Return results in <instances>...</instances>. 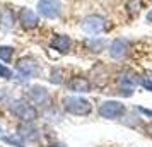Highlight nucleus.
Returning <instances> with one entry per match:
<instances>
[{"label": "nucleus", "instance_id": "obj_1", "mask_svg": "<svg viewBox=\"0 0 152 147\" xmlns=\"http://www.w3.org/2000/svg\"><path fill=\"white\" fill-rule=\"evenodd\" d=\"M62 106L65 110V113L75 115V116H87L92 111L91 101L80 98V96H67V98H63Z\"/></svg>", "mask_w": 152, "mask_h": 147}, {"label": "nucleus", "instance_id": "obj_2", "mask_svg": "<svg viewBox=\"0 0 152 147\" xmlns=\"http://www.w3.org/2000/svg\"><path fill=\"white\" fill-rule=\"evenodd\" d=\"M10 110H12V113H14L17 118H21L22 121H26V123L34 121V120L38 118L36 108L31 105L29 101H26V99H15V101H12V103H10Z\"/></svg>", "mask_w": 152, "mask_h": 147}, {"label": "nucleus", "instance_id": "obj_3", "mask_svg": "<svg viewBox=\"0 0 152 147\" xmlns=\"http://www.w3.org/2000/svg\"><path fill=\"white\" fill-rule=\"evenodd\" d=\"M36 12L45 19H60L62 17V2L60 0H38Z\"/></svg>", "mask_w": 152, "mask_h": 147}, {"label": "nucleus", "instance_id": "obj_4", "mask_svg": "<svg viewBox=\"0 0 152 147\" xmlns=\"http://www.w3.org/2000/svg\"><path fill=\"white\" fill-rule=\"evenodd\" d=\"M84 33H87L91 36H97L106 31V19L99 14H91L86 15L82 19V24H80Z\"/></svg>", "mask_w": 152, "mask_h": 147}, {"label": "nucleus", "instance_id": "obj_5", "mask_svg": "<svg viewBox=\"0 0 152 147\" xmlns=\"http://www.w3.org/2000/svg\"><path fill=\"white\" fill-rule=\"evenodd\" d=\"M17 24L26 31H33L39 26V15L29 7H21L17 10Z\"/></svg>", "mask_w": 152, "mask_h": 147}, {"label": "nucleus", "instance_id": "obj_6", "mask_svg": "<svg viewBox=\"0 0 152 147\" xmlns=\"http://www.w3.org/2000/svg\"><path fill=\"white\" fill-rule=\"evenodd\" d=\"M125 113H126V108L120 101H104L99 106V116H103L106 120H116L120 116H123Z\"/></svg>", "mask_w": 152, "mask_h": 147}, {"label": "nucleus", "instance_id": "obj_7", "mask_svg": "<svg viewBox=\"0 0 152 147\" xmlns=\"http://www.w3.org/2000/svg\"><path fill=\"white\" fill-rule=\"evenodd\" d=\"M15 70L22 79H34L39 75V65L33 58H21L15 65Z\"/></svg>", "mask_w": 152, "mask_h": 147}, {"label": "nucleus", "instance_id": "obj_8", "mask_svg": "<svg viewBox=\"0 0 152 147\" xmlns=\"http://www.w3.org/2000/svg\"><path fill=\"white\" fill-rule=\"evenodd\" d=\"M29 99L34 105H39V106H50V103H51V96H50L48 89L43 87V86L29 87Z\"/></svg>", "mask_w": 152, "mask_h": 147}, {"label": "nucleus", "instance_id": "obj_9", "mask_svg": "<svg viewBox=\"0 0 152 147\" xmlns=\"http://www.w3.org/2000/svg\"><path fill=\"white\" fill-rule=\"evenodd\" d=\"M72 39H70V36L67 34H55L51 38V41H50V46L58 51V53H62V55H67L70 53V50H72Z\"/></svg>", "mask_w": 152, "mask_h": 147}, {"label": "nucleus", "instance_id": "obj_10", "mask_svg": "<svg viewBox=\"0 0 152 147\" xmlns=\"http://www.w3.org/2000/svg\"><path fill=\"white\" fill-rule=\"evenodd\" d=\"M15 21H17V15L14 9L10 5H2L0 7V28L4 31H9L15 26Z\"/></svg>", "mask_w": 152, "mask_h": 147}, {"label": "nucleus", "instance_id": "obj_11", "mask_svg": "<svg viewBox=\"0 0 152 147\" xmlns=\"http://www.w3.org/2000/svg\"><path fill=\"white\" fill-rule=\"evenodd\" d=\"M128 41L123 39V38H116V39H113L110 45V56L111 58H115V60H121L125 56L128 55Z\"/></svg>", "mask_w": 152, "mask_h": 147}, {"label": "nucleus", "instance_id": "obj_12", "mask_svg": "<svg viewBox=\"0 0 152 147\" xmlns=\"http://www.w3.org/2000/svg\"><path fill=\"white\" fill-rule=\"evenodd\" d=\"M69 91L72 92H89L91 91V82L87 77H82V75H75L69 80Z\"/></svg>", "mask_w": 152, "mask_h": 147}, {"label": "nucleus", "instance_id": "obj_13", "mask_svg": "<svg viewBox=\"0 0 152 147\" xmlns=\"http://www.w3.org/2000/svg\"><path fill=\"white\" fill-rule=\"evenodd\" d=\"M137 77L138 75L133 74L132 70H121V72L118 74L116 80H118V86H120V87H123V89H133V87L138 84Z\"/></svg>", "mask_w": 152, "mask_h": 147}, {"label": "nucleus", "instance_id": "obj_14", "mask_svg": "<svg viewBox=\"0 0 152 147\" xmlns=\"http://www.w3.org/2000/svg\"><path fill=\"white\" fill-rule=\"evenodd\" d=\"M104 45H106V41L104 39H97L96 36H92V38H89V39H86V46L91 50V51H103V48H104Z\"/></svg>", "mask_w": 152, "mask_h": 147}, {"label": "nucleus", "instance_id": "obj_15", "mask_svg": "<svg viewBox=\"0 0 152 147\" xmlns=\"http://www.w3.org/2000/svg\"><path fill=\"white\" fill-rule=\"evenodd\" d=\"M14 51H15L14 46L2 45V46H0V60L5 62V63H10L12 62V56H14Z\"/></svg>", "mask_w": 152, "mask_h": 147}, {"label": "nucleus", "instance_id": "obj_16", "mask_svg": "<svg viewBox=\"0 0 152 147\" xmlns=\"http://www.w3.org/2000/svg\"><path fill=\"white\" fill-rule=\"evenodd\" d=\"M2 140L5 144H10V146H14V147H26L24 142H22V139L17 137V135H2Z\"/></svg>", "mask_w": 152, "mask_h": 147}, {"label": "nucleus", "instance_id": "obj_17", "mask_svg": "<svg viewBox=\"0 0 152 147\" xmlns=\"http://www.w3.org/2000/svg\"><path fill=\"white\" fill-rule=\"evenodd\" d=\"M21 137H26V139L29 140H36L39 135H38V132H36V128H33V127H28V125H22L21 128Z\"/></svg>", "mask_w": 152, "mask_h": 147}, {"label": "nucleus", "instance_id": "obj_18", "mask_svg": "<svg viewBox=\"0 0 152 147\" xmlns=\"http://www.w3.org/2000/svg\"><path fill=\"white\" fill-rule=\"evenodd\" d=\"M50 82L51 84H62L63 82V72L60 69H53L50 74Z\"/></svg>", "mask_w": 152, "mask_h": 147}, {"label": "nucleus", "instance_id": "obj_19", "mask_svg": "<svg viewBox=\"0 0 152 147\" xmlns=\"http://www.w3.org/2000/svg\"><path fill=\"white\" fill-rule=\"evenodd\" d=\"M137 82H138V86H142L144 89L152 91V77H151V75H138Z\"/></svg>", "mask_w": 152, "mask_h": 147}, {"label": "nucleus", "instance_id": "obj_20", "mask_svg": "<svg viewBox=\"0 0 152 147\" xmlns=\"http://www.w3.org/2000/svg\"><path fill=\"white\" fill-rule=\"evenodd\" d=\"M0 77L5 79V80H10V79L14 77V72L9 69L7 65H4V63H0Z\"/></svg>", "mask_w": 152, "mask_h": 147}, {"label": "nucleus", "instance_id": "obj_21", "mask_svg": "<svg viewBox=\"0 0 152 147\" xmlns=\"http://www.w3.org/2000/svg\"><path fill=\"white\" fill-rule=\"evenodd\" d=\"M138 113H142V115H145V116H149V118H152V110H147V108H142V106H137L135 108Z\"/></svg>", "mask_w": 152, "mask_h": 147}, {"label": "nucleus", "instance_id": "obj_22", "mask_svg": "<svg viewBox=\"0 0 152 147\" xmlns=\"http://www.w3.org/2000/svg\"><path fill=\"white\" fill-rule=\"evenodd\" d=\"M145 21H147V22H152V9L147 12V15H145Z\"/></svg>", "mask_w": 152, "mask_h": 147}, {"label": "nucleus", "instance_id": "obj_23", "mask_svg": "<svg viewBox=\"0 0 152 147\" xmlns=\"http://www.w3.org/2000/svg\"><path fill=\"white\" fill-rule=\"evenodd\" d=\"M50 147H65V146H62V144H53V146H50Z\"/></svg>", "mask_w": 152, "mask_h": 147}]
</instances>
